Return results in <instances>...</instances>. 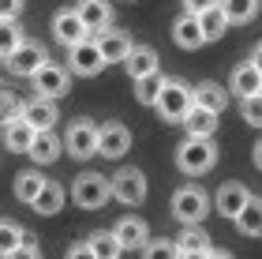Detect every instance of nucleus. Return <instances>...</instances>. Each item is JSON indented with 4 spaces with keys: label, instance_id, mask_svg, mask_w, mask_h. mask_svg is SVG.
I'll return each mask as SVG.
<instances>
[{
    "label": "nucleus",
    "instance_id": "obj_1",
    "mask_svg": "<svg viewBox=\"0 0 262 259\" xmlns=\"http://www.w3.org/2000/svg\"><path fill=\"white\" fill-rule=\"evenodd\" d=\"M176 166L187 176H202L217 166V143L213 139H202V135H187L180 147H176Z\"/></svg>",
    "mask_w": 262,
    "mask_h": 259
},
{
    "label": "nucleus",
    "instance_id": "obj_2",
    "mask_svg": "<svg viewBox=\"0 0 262 259\" xmlns=\"http://www.w3.org/2000/svg\"><path fill=\"white\" fill-rule=\"evenodd\" d=\"M206 214H210V195L199 184H180L172 192V218L180 226H202Z\"/></svg>",
    "mask_w": 262,
    "mask_h": 259
},
{
    "label": "nucleus",
    "instance_id": "obj_3",
    "mask_svg": "<svg viewBox=\"0 0 262 259\" xmlns=\"http://www.w3.org/2000/svg\"><path fill=\"white\" fill-rule=\"evenodd\" d=\"M191 105H195L191 102V87H187L184 79H165V87L158 94V102H154V109L161 113L165 124H180Z\"/></svg>",
    "mask_w": 262,
    "mask_h": 259
},
{
    "label": "nucleus",
    "instance_id": "obj_4",
    "mask_svg": "<svg viewBox=\"0 0 262 259\" xmlns=\"http://www.w3.org/2000/svg\"><path fill=\"white\" fill-rule=\"evenodd\" d=\"M71 199H75V207L82 210H98L113 199V188H109V176L105 173H79L75 184H71Z\"/></svg>",
    "mask_w": 262,
    "mask_h": 259
},
{
    "label": "nucleus",
    "instance_id": "obj_5",
    "mask_svg": "<svg viewBox=\"0 0 262 259\" xmlns=\"http://www.w3.org/2000/svg\"><path fill=\"white\" fill-rule=\"evenodd\" d=\"M64 150H68L71 158H79V162L94 158V154H98V124L86 121V116L71 121L68 132H64Z\"/></svg>",
    "mask_w": 262,
    "mask_h": 259
},
{
    "label": "nucleus",
    "instance_id": "obj_6",
    "mask_svg": "<svg viewBox=\"0 0 262 259\" xmlns=\"http://www.w3.org/2000/svg\"><path fill=\"white\" fill-rule=\"evenodd\" d=\"M30 79H34V90H38V98H49V102H60L64 94L71 90V72H68L64 64H53V61H45Z\"/></svg>",
    "mask_w": 262,
    "mask_h": 259
},
{
    "label": "nucleus",
    "instance_id": "obj_7",
    "mask_svg": "<svg viewBox=\"0 0 262 259\" xmlns=\"http://www.w3.org/2000/svg\"><path fill=\"white\" fill-rule=\"evenodd\" d=\"M109 188H113V199H120L124 207H139L146 199V176L135 166L116 169V176H109Z\"/></svg>",
    "mask_w": 262,
    "mask_h": 259
},
{
    "label": "nucleus",
    "instance_id": "obj_8",
    "mask_svg": "<svg viewBox=\"0 0 262 259\" xmlns=\"http://www.w3.org/2000/svg\"><path fill=\"white\" fill-rule=\"evenodd\" d=\"M105 68L98 45H94V38H82L79 45H71L68 49V72L71 75H82V79H94Z\"/></svg>",
    "mask_w": 262,
    "mask_h": 259
},
{
    "label": "nucleus",
    "instance_id": "obj_9",
    "mask_svg": "<svg viewBox=\"0 0 262 259\" xmlns=\"http://www.w3.org/2000/svg\"><path fill=\"white\" fill-rule=\"evenodd\" d=\"M45 61H49L45 45H38V42H23V45H19V49L8 56L4 64H8V72H11V75H23V79H30V75L38 72V68H41Z\"/></svg>",
    "mask_w": 262,
    "mask_h": 259
},
{
    "label": "nucleus",
    "instance_id": "obj_10",
    "mask_svg": "<svg viewBox=\"0 0 262 259\" xmlns=\"http://www.w3.org/2000/svg\"><path fill=\"white\" fill-rule=\"evenodd\" d=\"M131 150V132L127 124H101L98 128V154L101 158H124Z\"/></svg>",
    "mask_w": 262,
    "mask_h": 259
},
{
    "label": "nucleus",
    "instance_id": "obj_11",
    "mask_svg": "<svg viewBox=\"0 0 262 259\" xmlns=\"http://www.w3.org/2000/svg\"><path fill=\"white\" fill-rule=\"evenodd\" d=\"M94 45H98V53H101V61L105 64H124V56L131 53V45H135V42H131V34L127 30H101L98 34V38H94Z\"/></svg>",
    "mask_w": 262,
    "mask_h": 259
},
{
    "label": "nucleus",
    "instance_id": "obj_12",
    "mask_svg": "<svg viewBox=\"0 0 262 259\" xmlns=\"http://www.w3.org/2000/svg\"><path fill=\"white\" fill-rule=\"evenodd\" d=\"M19 116L27 121L34 132H49V128L60 121V113H56V102H49V98H38L34 94L30 102H23V109H19Z\"/></svg>",
    "mask_w": 262,
    "mask_h": 259
},
{
    "label": "nucleus",
    "instance_id": "obj_13",
    "mask_svg": "<svg viewBox=\"0 0 262 259\" xmlns=\"http://www.w3.org/2000/svg\"><path fill=\"white\" fill-rule=\"evenodd\" d=\"M75 15L82 19L86 34H101V30L113 27V4H109V0H79Z\"/></svg>",
    "mask_w": 262,
    "mask_h": 259
},
{
    "label": "nucleus",
    "instance_id": "obj_14",
    "mask_svg": "<svg viewBox=\"0 0 262 259\" xmlns=\"http://www.w3.org/2000/svg\"><path fill=\"white\" fill-rule=\"evenodd\" d=\"M247 199H251L247 184H240V181H225V184L217 188V195H213V207H217L221 218H236V214L247 207Z\"/></svg>",
    "mask_w": 262,
    "mask_h": 259
},
{
    "label": "nucleus",
    "instance_id": "obj_15",
    "mask_svg": "<svg viewBox=\"0 0 262 259\" xmlns=\"http://www.w3.org/2000/svg\"><path fill=\"white\" fill-rule=\"evenodd\" d=\"M53 38L64 45V49H71V45H79L82 38H90L86 27H82V19L75 15V8H64L53 15Z\"/></svg>",
    "mask_w": 262,
    "mask_h": 259
},
{
    "label": "nucleus",
    "instance_id": "obj_16",
    "mask_svg": "<svg viewBox=\"0 0 262 259\" xmlns=\"http://www.w3.org/2000/svg\"><path fill=\"white\" fill-rule=\"evenodd\" d=\"M113 237L120 241V248H124V252H135V248H142V244L150 241V226H146L142 218L131 214V218H120V222L113 226Z\"/></svg>",
    "mask_w": 262,
    "mask_h": 259
},
{
    "label": "nucleus",
    "instance_id": "obj_17",
    "mask_svg": "<svg viewBox=\"0 0 262 259\" xmlns=\"http://www.w3.org/2000/svg\"><path fill=\"white\" fill-rule=\"evenodd\" d=\"M191 102L199 105V109H210V113H225L229 109V90H225L221 83H213V79H206V83L191 87Z\"/></svg>",
    "mask_w": 262,
    "mask_h": 259
},
{
    "label": "nucleus",
    "instance_id": "obj_18",
    "mask_svg": "<svg viewBox=\"0 0 262 259\" xmlns=\"http://www.w3.org/2000/svg\"><path fill=\"white\" fill-rule=\"evenodd\" d=\"M124 72L131 75V83L142 75H154V72H161L158 68V53L150 49V45H131V53L124 56Z\"/></svg>",
    "mask_w": 262,
    "mask_h": 259
},
{
    "label": "nucleus",
    "instance_id": "obj_19",
    "mask_svg": "<svg viewBox=\"0 0 262 259\" xmlns=\"http://www.w3.org/2000/svg\"><path fill=\"white\" fill-rule=\"evenodd\" d=\"M229 90L236 94V98H251V94L262 90V72H258L251 61L236 64V68H232V79H229Z\"/></svg>",
    "mask_w": 262,
    "mask_h": 259
},
{
    "label": "nucleus",
    "instance_id": "obj_20",
    "mask_svg": "<svg viewBox=\"0 0 262 259\" xmlns=\"http://www.w3.org/2000/svg\"><path fill=\"white\" fill-rule=\"evenodd\" d=\"M60 150H64V143L53 135V128H49V132H34L27 154L34 158V166H53V162L60 158Z\"/></svg>",
    "mask_w": 262,
    "mask_h": 259
},
{
    "label": "nucleus",
    "instance_id": "obj_21",
    "mask_svg": "<svg viewBox=\"0 0 262 259\" xmlns=\"http://www.w3.org/2000/svg\"><path fill=\"white\" fill-rule=\"evenodd\" d=\"M30 139H34V128L23 121V116L4 121V147L11 150V154H27V150H30Z\"/></svg>",
    "mask_w": 262,
    "mask_h": 259
},
{
    "label": "nucleus",
    "instance_id": "obj_22",
    "mask_svg": "<svg viewBox=\"0 0 262 259\" xmlns=\"http://www.w3.org/2000/svg\"><path fill=\"white\" fill-rule=\"evenodd\" d=\"M172 42L180 45V49H199V45H206V38H202V30H199V19L184 11V15L172 23Z\"/></svg>",
    "mask_w": 262,
    "mask_h": 259
},
{
    "label": "nucleus",
    "instance_id": "obj_23",
    "mask_svg": "<svg viewBox=\"0 0 262 259\" xmlns=\"http://www.w3.org/2000/svg\"><path fill=\"white\" fill-rule=\"evenodd\" d=\"M180 124L187 128V135L213 139V132H217V113H210V109H199V105H191V109H187V116H184Z\"/></svg>",
    "mask_w": 262,
    "mask_h": 259
},
{
    "label": "nucleus",
    "instance_id": "obj_24",
    "mask_svg": "<svg viewBox=\"0 0 262 259\" xmlns=\"http://www.w3.org/2000/svg\"><path fill=\"white\" fill-rule=\"evenodd\" d=\"M199 30H202V38L206 42H221L225 38V30H229V19H225V11H221V4H213V8H206V11H199Z\"/></svg>",
    "mask_w": 262,
    "mask_h": 259
},
{
    "label": "nucleus",
    "instance_id": "obj_25",
    "mask_svg": "<svg viewBox=\"0 0 262 259\" xmlns=\"http://www.w3.org/2000/svg\"><path fill=\"white\" fill-rule=\"evenodd\" d=\"M38 214H56V210H64V184H56V181H45L41 184V192L34 195V203H30Z\"/></svg>",
    "mask_w": 262,
    "mask_h": 259
},
{
    "label": "nucleus",
    "instance_id": "obj_26",
    "mask_svg": "<svg viewBox=\"0 0 262 259\" xmlns=\"http://www.w3.org/2000/svg\"><path fill=\"white\" fill-rule=\"evenodd\" d=\"M232 222H236V229H240L244 237H262V199L251 195V199H247V207Z\"/></svg>",
    "mask_w": 262,
    "mask_h": 259
},
{
    "label": "nucleus",
    "instance_id": "obj_27",
    "mask_svg": "<svg viewBox=\"0 0 262 259\" xmlns=\"http://www.w3.org/2000/svg\"><path fill=\"white\" fill-rule=\"evenodd\" d=\"M225 19H229V27H244V23H251L258 15V0H217Z\"/></svg>",
    "mask_w": 262,
    "mask_h": 259
},
{
    "label": "nucleus",
    "instance_id": "obj_28",
    "mask_svg": "<svg viewBox=\"0 0 262 259\" xmlns=\"http://www.w3.org/2000/svg\"><path fill=\"white\" fill-rule=\"evenodd\" d=\"M176 248H180V255H202L210 248V233L202 226H184V233L176 237Z\"/></svg>",
    "mask_w": 262,
    "mask_h": 259
},
{
    "label": "nucleus",
    "instance_id": "obj_29",
    "mask_svg": "<svg viewBox=\"0 0 262 259\" xmlns=\"http://www.w3.org/2000/svg\"><path fill=\"white\" fill-rule=\"evenodd\" d=\"M86 244H90V252L98 255V259H120V255H124L120 241L113 237V229H98V233H90Z\"/></svg>",
    "mask_w": 262,
    "mask_h": 259
},
{
    "label": "nucleus",
    "instance_id": "obj_30",
    "mask_svg": "<svg viewBox=\"0 0 262 259\" xmlns=\"http://www.w3.org/2000/svg\"><path fill=\"white\" fill-rule=\"evenodd\" d=\"M23 42H27V34H23L19 19H0V61H8Z\"/></svg>",
    "mask_w": 262,
    "mask_h": 259
},
{
    "label": "nucleus",
    "instance_id": "obj_31",
    "mask_svg": "<svg viewBox=\"0 0 262 259\" xmlns=\"http://www.w3.org/2000/svg\"><path fill=\"white\" fill-rule=\"evenodd\" d=\"M41 184H45V176H41L38 169H23V173L15 176V199L30 207V203H34V195L41 192Z\"/></svg>",
    "mask_w": 262,
    "mask_h": 259
},
{
    "label": "nucleus",
    "instance_id": "obj_32",
    "mask_svg": "<svg viewBox=\"0 0 262 259\" xmlns=\"http://www.w3.org/2000/svg\"><path fill=\"white\" fill-rule=\"evenodd\" d=\"M161 87H165V75L161 72L135 79V102L139 105H154V102H158V94H161Z\"/></svg>",
    "mask_w": 262,
    "mask_h": 259
},
{
    "label": "nucleus",
    "instance_id": "obj_33",
    "mask_svg": "<svg viewBox=\"0 0 262 259\" xmlns=\"http://www.w3.org/2000/svg\"><path fill=\"white\" fill-rule=\"evenodd\" d=\"M142 259H180V248H176V241H169V237H154V241H146L142 244Z\"/></svg>",
    "mask_w": 262,
    "mask_h": 259
},
{
    "label": "nucleus",
    "instance_id": "obj_34",
    "mask_svg": "<svg viewBox=\"0 0 262 259\" xmlns=\"http://www.w3.org/2000/svg\"><path fill=\"white\" fill-rule=\"evenodd\" d=\"M23 237H27V229H23L19 222H11V218H4V222H0V255L15 252L19 244H23Z\"/></svg>",
    "mask_w": 262,
    "mask_h": 259
},
{
    "label": "nucleus",
    "instance_id": "obj_35",
    "mask_svg": "<svg viewBox=\"0 0 262 259\" xmlns=\"http://www.w3.org/2000/svg\"><path fill=\"white\" fill-rule=\"evenodd\" d=\"M240 116L251 128H262V94H251V98H240Z\"/></svg>",
    "mask_w": 262,
    "mask_h": 259
},
{
    "label": "nucleus",
    "instance_id": "obj_36",
    "mask_svg": "<svg viewBox=\"0 0 262 259\" xmlns=\"http://www.w3.org/2000/svg\"><path fill=\"white\" fill-rule=\"evenodd\" d=\"M19 109H23V102H19L11 90L0 87V121H11V116H19Z\"/></svg>",
    "mask_w": 262,
    "mask_h": 259
},
{
    "label": "nucleus",
    "instance_id": "obj_37",
    "mask_svg": "<svg viewBox=\"0 0 262 259\" xmlns=\"http://www.w3.org/2000/svg\"><path fill=\"white\" fill-rule=\"evenodd\" d=\"M4 259H41V252H38V244H34V237L27 233V237H23V244H19L15 252H8Z\"/></svg>",
    "mask_w": 262,
    "mask_h": 259
},
{
    "label": "nucleus",
    "instance_id": "obj_38",
    "mask_svg": "<svg viewBox=\"0 0 262 259\" xmlns=\"http://www.w3.org/2000/svg\"><path fill=\"white\" fill-rule=\"evenodd\" d=\"M23 0H0V19H19Z\"/></svg>",
    "mask_w": 262,
    "mask_h": 259
},
{
    "label": "nucleus",
    "instance_id": "obj_39",
    "mask_svg": "<svg viewBox=\"0 0 262 259\" xmlns=\"http://www.w3.org/2000/svg\"><path fill=\"white\" fill-rule=\"evenodd\" d=\"M64 259H98V255H94L90 252V244L86 241H82V244H71V248H68V255Z\"/></svg>",
    "mask_w": 262,
    "mask_h": 259
},
{
    "label": "nucleus",
    "instance_id": "obj_40",
    "mask_svg": "<svg viewBox=\"0 0 262 259\" xmlns=\"http://www.w3.org/2000/svg\"><path fill=\"white\" fill-rule=\"evenodd\" d=\"M213 4H217V0H184V11H187V15H199V11H206Z\"/></svg>",
    "mask_w": 262,
    "mask_h": 259
},
{
    "label": "nucleus",
    "instance_id": "obj_41",
    "mask_svg": "<svg viewBox=\"0 0 262 259\" xmlns=\"http://www.w3.org/2000/svg\"><path fill=\"white\" fill-rule=\"evenodd\" d=\"M202 259H232V255H229V252H221V248H213V244H210V248L202 252Z\"/></svg>",
    "mask_w": 262,
    "mask_h": 259
},
{
    "label": "nucleus",
    "instance_id": "obj_42",
    "mask_svg": "<svg viewBox=\"0 0 262 259\" xmlns=\"http://www.w3.org/2000/svg\"><path fill=\"white\" fill-rule=\"evenodd\" d=\"M251 64H255V68H258V72H262V42L255 45V53H251Z\"/></svg>",
    "mask_w": 262,
    "mask_h": 259
},
{
    "label": "nucleus",
    "instance_id": "obj_43",
    "mask_svg": "<svg viewBox=\"0 0 262 259\" xmlns=\"http://www.w3.org/2000/svg\"><path fill=\"white\" fill-rule=\"evenodd\" d=\"M251 162H255V169H262V143H255V150H251Z\"/></svg>",
    "mask_w": 262,
    "mask_h": 259
},
{
    "label": "nucleus",
    "instance_id": "obj_44",
    "mask_svg": "<svg viewBox=\"0 0 262 259\" xmlns=\"http://www.w3.org/2000/svg\"><path fill=\"white\" fill-rule=\"evenodd\" d=\"M180 259H202V255H180Z\"/></svg>",
    "mask_w": 262,
    "mask_h": 259
},
{
    "label": "nucleus",
    "instance_id": "obj_45",
    "mask_svg": "<svg viewBox=\"0 0 262 259\" xmlns=\"http://www.w3.org/2000/svg\"><path fill=\"white\" fill-rule=\"evenodd\" d=\"M258 94H262V90H258Z\"/></svg>",
    "mask_w": 262,
    "mask_h": 259
}]
</instances>
